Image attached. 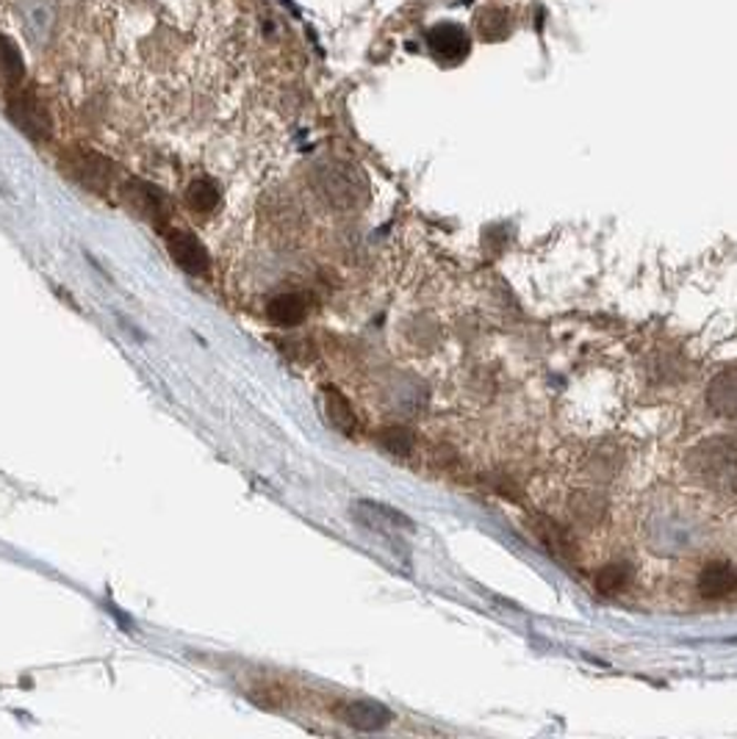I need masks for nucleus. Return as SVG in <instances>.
I'll return each instance as SVG.
<instances>
[{
	"label": "nucleus",
	"mask_w": 737,
	"mask_h": 739,
	"mask_svg": "<svg viewBox=\"0 0 737 739\" xmlns=\"http://www.w3.org/2000/svg\"><path fill=\"white\" fill-rule=\"evenodd\" d=\"M691 471L715 493H737V435H715L691 452Z\"/></svg>",
	"instance_id": "obj_1"
},
{
	"label": "nucleus",
	"mask_w": 737,
	"mask_h": 739,
	"mask_svg": "<svg viewBox=\"0 0 737 739\" xmlns=\"http://www.w3.org/2000/svg\"><path fill=\"white\" fill-rule=\"evenodd\" d=\"M316 189L322 191L330 205L349 211V208H358L366 197V180L364 175L355 167L344 161H330L322 163L319 172H316Z\"/></svg>",
	"instance_id": "obj_2"
},
{
	"label": "nucleus",
	"mask_w": 737,
	"mask_h": 739,
	"mask_svg": "<svg viewBox=\"0 0 737 739\" xmlns=\"http://www.w3.org/2000/svg\"><path fill=\"white\" fill-rule=\"evenodd\" d=\"M7 114L20 130H23L29 139L34 141H45L51 139L53 134V123L51 114L45 112V106L40 103V97L34 92H23L14 89L9 92V103H7Z\"/></svg>",
	"instance_id": "obj_3"
},
{
	"label": "nucleus",
	"mask_w": 737,
	"mask_h": 739,
	"mask_svg": "<svg viewBox=\"0 0 737 739\" xmlns=\"http://www.w3.org/2000/svg\"><path fill=\"white\" fill-rule=\"evenodd\" d=\"M167 246H169V255H172L175 264L187 272V275L198 277V275H206V272L211 270L209 250H206V244L194 233H187V230H175V233L167 239Z\"/></svg>",
	"instance_id": "obj_4"
},
{
	"label": "nucleus",
	"mask_w": 737,
	"mask_h": 739,
	"mask_svg": "<svg viewBox=\"0 0 737 739\" xmlns=\"http://www.w3.org/2000/svg\"><path fill=\"white\" fill-rule=\"evenodd\" d=\"M18 14L31 45L45 47L56 29V12H53L51 0H20Z\"/></svg>",
	"instance_id": "obj_5"
},
{
	"label": "nucleus",
	"mask_w": 737,
	"mask_h": 739,
	"mask_svg": "<svg viewBox=\"0 0 737 739\" xmlns=\"http://www.w3.org/2000/svg\"><path fill=\"white\" fill-rule=\"evenodd\" d=\"M698 595L707 601H724L737 593V568L729 560H709L698 573Z\"/></svg>",
	"instance_id": "obj_6"
},
{
	"label": "nucleus",
	"mask_w": 737,
	"mask_h": 739,
	"mask_svg": "<svg viewBox=\"0 0 737 739\" xmlns=\"http://www.w3.org/2000/svg\"><path fill=\"white\" fill-rule=\"evenodd\" d=\"M535 535H538V540L546 546V551H549L555 560L569 562V566L580 560V546H577V538L564 527V524L551 521V518H546V516H538V521H535Z\"/></svg>",
	"instance_id": "obj_7"
},
{
	"label": "nucleus",
	"mask_w": 737,
	"mask_h": 739,
	"mask_svg": "<svg viewBox=\"0 0 737 739\" xmlns=\"http://www.w3.org/2000/svg\"><path fill=\"white\" fill-rule=\"evenodd\" d=\"M428 47L441 62H461L468 53V34L457 23H439L428 31Z\"/></svg>",
	"instance_id": "obj_8"
},
{
	"label": "nucleus",
	"mask_w": 737,
	"mask_h": 739,
	"mask_svg": "<svg viewBox=\"0 0 737 739\" xmlns=\"http://www.w3.org/2000/svg\"><path fill=\"white\" fill-rule=\"evenodd\" d=\"M355 521L364 527L375 529V532H400V529H413L411 518L402 516L400 510L378 505V502H355L352 505Z\"/></svg>",
	"instance_id": "obj_9"
},
{
	"label": "nucleus",
	"mask_w": 737,
	"mask_h": 739,
	"mask_svg": "<svg viewBox=\"0 0 737 739\" xmlns=\"http://www.w3.org/2000/svg\"><path fill=\"white\" fill-rule=\"evenodd\" d=\"M341 717L358 731H383L394 715L378 700H349L341 706Z\"/></svg>",
	"instance_id": "obj_10"
},
{
	"label": "nucleus",
	"mask_w": 737,
	"mask_h": 739,
	"mask_svg": "<svg viewBox=\"0 0 737 739\" xmlns=\"http://www.w3.org/2000/svg\"><path fill=\"white\" fill-rule=\"evenodd\" d=\"M70 172H73L81 183L90 186V189L103 191L108 183H112L114 167L112 161H106V158L97 156V152L81 150L70 158Z\"/></svg>",
	"instance_id": "obj_11"
},
{
	"label": "nucleus",
	"mask_w": 737,
	"mask_h": 739,
	"mask_svg": "<svg viewBox=\"0 0 737 739\" xmlns=\"http://www.w3.org/2000/svg\"><path fill=\"white\" fill-rule=\"evenodd\" d=\"M125 197H128L130 205H134L141 217L150 219V222L161 224L164 219L169 217L167 197H164L156 186L141 183V180H128V183H125Z\"/></svg>",
	"instance_id": "obj_12"
},
{
	"label": "nucleus",
	"mask_w": 737,
	"mask_h": 739,
	"mask_svg": "<svg viewBox=\"0 0 737 739\" xmlns=\"http://www.w3.org/2000/svg\"><path fill=\"white\" fill-rule=\"evenodd\" d=\"M707 404L713 413L737 421V369H724L707 388Z\"/></svg>",
	"instance_id": "obj_13"
},
{
	"label": "nucleus",
	"mask_w": 737,
	"mask_h": 739,
	"mask_svg": "<svg viewBox=\"0 0 737 739\" xmlns=\"http://www.w3.org/2000/svg\"><path fill=\"white\" fill-rule=\"evenodd\" d=\"M25 81V62L20 47L7 34H0V89L14 92Z\"/></svg>",
	"instance_id": "obj_14"
},
{
	"label": "nucleus",
	"mask_w": 737,
	"mask_h": 739,
	"mask_svg": "<svg viewBox=\"0 0 737 739\" xmlns=\"http://www.w3.org/2000/svg\"><path fill=\"white\" fill-rule=\"evenodd\" d=\"M322 402H325L327 421H330L338 432L352 435V432L358 430V415H355L352 404L347 402V397H344L341 391H336V388H325V391H322Z\"/></svg>",
	"instance_id": "obj_15"
},
{
	"label": "nucleus",
	"mask_w": 737,
	"mask_h": 739,
	"mask_svg": "<svg viewBox=\"0 0 737 739\" xmlns=\"http://www.w3.org/2000/svg\"><path fill=\"white\" fill-rule=\"evenodd\" d=\"M305 314H308V299L303 294H281V297H275L266 305L270 321H275L281 327L299 325L305 319Z\"/></svg>",
	"instance_id": "obj_16"
},
{
	"label": "nucleus",
	"mask_w": 737,
	"mask_h": 739,
	"mask_svg": "<svg viewBox=\"0 0 737 739\" xmlns=\"http://www.w3.org/2000/svg\"><path fill=\"white\" fill-rule=\"evenodd\" d=\"M187 205L192 208V211H200V213L214 211V208L220 205V189H217L214 180H209V178L192 180L187 189Z\"/></svg>",
	"instance_id": "obj_17"
},
{
	"label": "nucleus",
	"mask_w": 737,
	"mask_h": 739,
	"mask_svg": "<svg viewBox=\"0 0 737 739\" xmlns=\"http://www.w3.org/2000/svg\"><path fill=\"white\" fill-rule=\"evenodd\" d=\"M632 582V568L627 562H610L597 573V590L604 595H615Z\"/></svg>",
	"instance_id": "obj_18"
},
{
	"label": "nucleus",
	"mask_w": 737,
	"mask_h": 739,
	"mask_svg": "<svg viewBox=\"0 0 737 739\" xmlns=\"http://www.w3.org/2000/svg\"><path fill=\"white\" fill-rule=\"evenodd\" d=\"M380 446L389 454H397V457H408L417 446V435L408 426H389V430L380 432Z\"/></svg>",
	"instance_id": "obj_19"
},
{
	"label": "nucleus",
	"mask_w": 737,
	"mask_h": 739,
	"mask_svg": "<svg viewBox=\"0 0 737 739\" xmlns=\"http://www.w3.org/2000/svg\"><path fill=\"white\" fill-rule=\"evenodd\" d=\"M604 499L597 496V493H577L575 499H571V513H575L580 521L586 524H597L604 518Z\"/></svg>",
	"instance_id": "obj_20"
},
{
	"label": "nucleus",
	"mask_w": 737,
	"mask_h": 739,
	"mask_svg": "<svg viewBox=\"0 0 737 739\" xmlns=\"http://www.w3.org/2000/svg\"><path fill=\"white\" fill-rule=\"evenodd\" d=\"M510 25H507V14L499 9H488V12L480 14V34L485 40H505Z\"/></svg>",
	"instance_id": "obj_21"
}]
</instances>
